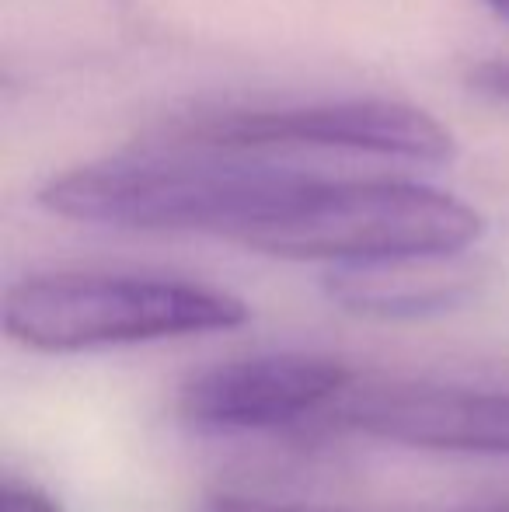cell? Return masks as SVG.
<instances>
[{
	"label": "cell",
	"instance_id": "cell-1",
	"mask_svg": "<svg viewBox=\"0 0 509 512\" xmlns=\"http://www.w3.org/2000/svg\"><path fill=\"white\" fill-rule=\"evenodd\" d=\"M314 171L245 161L227 150L143 147L49 178L39 203L53 216L143 234H210L252 244Z\"/></svg>",
	"mask_w": 509,
	"mask_h": 512
},
{
	"label": "cell",
	"instance_id": "cell-2",
	"mask_svg": "<svg viewBox=\"0 0 509 512\" xmlns=\"http://www.w3.org/2000/svg\"><path fill=\"white\" fill-rule=\"evenodd\" d=\"M248 321L241 297L175 276L42 272L4 297V331L39 352H91L217 335Z\"/></svg>",
	"mask_w": 509,
	"mask_h": 512
},
{
	"label": "cell",
	"instance_id": "cell-3",
	"mask_svg": "<svg viewBox=\"0 0 509 512\" xmlns=\"http://www.w3.org/2000/svg\"><path fill=\"white\" fill-rule=\"evenodd\" d=\"M482 234V213L433 185L314 175L297 203L248 248L290 262L363 265L457 258Z\"/></svg>",
	"mask_w": 509,
	"mask_h": 512
},
{
	"label": "cell",
	"instance_id": "cell-4",
	"mask_svg": "<svg viewBox=\"0 0 509 512\" xmlns=\"http://www.w3.org/2000/svg\"><path fill=\"white\" fill-rule=\"evenodd\" d=\"M147 147L182 150H248L314 147L394 157L408 164H443L454 157V136L429 112L391 98H342V102L217 108L164 122Z\"/></svg>",
	"mask_w": 509,
	"mask_h": 512
},
{
	"label": "cell",
	"instance_id": "cell-5",
	"mask_svg": "<svg viewBox=\"0 0 509 512\" xmlns=\"http://www.w3.org/2000/svg\"><path fill=\"white\" fill-rule=\"evenodd\" d=\"M353 387L346 363L314 352H265L217 363L182 387L178 415L199 432L286 429Z\"/></svg>",
	"mask_w": 509,
	"mask_h": 512
},
{
	"label": "cell",
	"instance_id": "cell-6",
	"mask_svg": "<svg viewBox=\"0 0 509 512\" xmlns=\"http://www.w3.org/2000/svg\"><path fill=\"white\" fill-rule=\"evenodd\" d=\"M346 429L436 453L509 457V391L426 380L349 387L339 401Z\"/></svg>",
	"mask_w": 509,
	"mask_h": 512
},
{
	"label": "cell",
	"instance_id": "cell-7",
	"mask_svg": "<svg viewBox=\"0 0 509 512\" xmlns=\"http://www.w3.org/2000/svg\"><path fill=\"white\" fill-rule=\"evenodd\" d=\"M332 304L374 321H422L447 314L475 297V279L454 258H401V262L335 265L325 276Z\"/></svg>",
	"mask_w": 509,
	"mask_h": 512
},
{
	"label": "cell",
	"instance_id": "cell-8",
	"mask_svg": "<svg viewBox=\"0 0 509 512\" xmlns=\"http://www.w3.org/2000/svg\"><path fill=\"white\" fill-rule=\"evenodd\" d=\"M0 512H63V509L46 488L7 474L4 485H0Z\"/></svg>",
	"mask_w": 509,
	"mask_h": 512
},
{
	"label": "cell",
	"instance_id": "cell-9",
	"mask_svg": "<svg viewBox=\"0 0 509 512\" xmlns=\"http://www.w3.org/2000/svg\"><path fill=\"white\" fill-rule=\"evenodd\" d=\"M468 84L485 98H496V102L509 105V63H478L475 70L468 74Z\"/></svg>",
	"mask_w": 509,
	"mask_h": 512
},
{
	"label": "cell",
	"instance_id": "cell-10",
	"mask_svg": "<svg viewBox=\"0 0 509 512\" xmlns=\"http://www.w3.org/2000/svg\"><path fill=\"white\" fill-rule=\"evenodd\" d=\"M203 512H304V509L283 506V502H269V499H248V495H213Z\"/></svg>",
	"mask_w": 509,
	"mask_h": 512
},
{
	"label": "cell",
	"instance_id": "cell-11",
	"mask_svg": "<svg viewBox=\"0 0 509 512\" xmlns=\"http://www.w3.org/2000/svg\"><path fill=\"white\" fill-rule=\"evenodd\" d=\"M454 512H509V499H485V502H468V506Z\"/></svg>",
	"mask_w": 509,
	"mask_h": 512
},
{
	"label": "cell",
	"instance_id": "cell-12",
	"mask_svg": "<svg viewBox=\"0 0 509 512\" xmlns=\"http://www.w3.org/2000/svg\"><path fill=\"white\" fill-rule=\"evenodd\" d=\"M485 4H489L492 11L499 14V18H506V21H509V0H485Z\"/></svg>",
	"mask_w": 509,
	"mask_h": 512
}]
</instances>
